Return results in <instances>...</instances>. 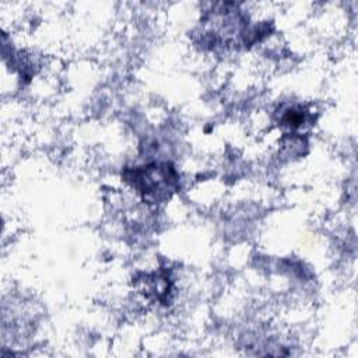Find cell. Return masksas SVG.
Masks as SVG:
<instances>
[{
  "label": "cell",
  "instance_id": "1",
  "mask_svg": "<svg viewBox=\"0 0 358 358\" xmlns=\"http://www.w3.org/2000/svg\"><path fill=\"white\" fill-rule=\"evenodd\" d=\"M122 178L144 201L151 204L166 201L179 186V176L171 162H152L136 168L126 166Z\"/></svg>",
  "mask_w": 358,
  "mask_h": 358
},
{
  "label": "cell",
  "instance_id": "2",
  "mask_svg": "<svg viewBox=\"0 0 358 358\" xmlns=\"http://www.w3.org/2000/svg\"><path fill=\"white\" fill-rule=\"evenodd\" d=\"M140 292H143L147 298H152L161 303L168 302V295L171 292V280L165 271L162 273H151L144 274L143 278H137Z\"/></svg>",
  "mask_w": 358,
  "mask_h": 358
},
{
  "label": "cell",
  "instance_id": "3",
  "mask_svg": "<svg viewBox=\"0 0 358 358\" xmlns=\"http://www.w3.org/2000/svg\"><path fill=\"white\" fill-rule=\"evenodd\" d=\"M305 119H306V112L303 110V108L292 106V108H288L282 113L280 123L282 126H287V127H291V129H296V127L303 124Z\"/></svg>",
  "mask_w": 358,
  "mask_h": 358
}]
</instances>
